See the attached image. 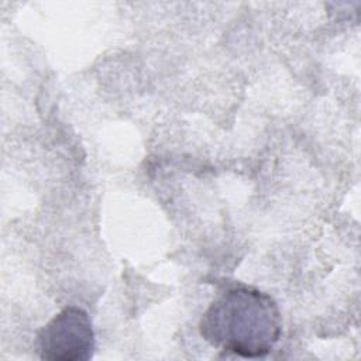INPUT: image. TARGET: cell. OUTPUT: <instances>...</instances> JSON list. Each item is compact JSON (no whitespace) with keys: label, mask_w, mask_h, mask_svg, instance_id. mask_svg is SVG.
Instances as JSON below:
<instances>
[{"label":"cell","mask_w":361,"mask_h":361,"mask_svg":"<svg viewBox=\"0 0 361 361\" xmlns=\"http://www.w3.org/2000/svg\"><path fill=\"white\" fill-rule=\"evenodd\" d=\"M200 336L213 347L241 358H264L279 341L282 316L271 295L248 285L219 293L199 323Z\"/></svg>","instance_id":"1"},{"label":"cell","mask_w":361,"mask_h":361,"mask_svg":"<svg viewBox=\"0 0 361 361\" xmlns=\"http://www.w3.org/2000/svg\"><path fill=\"white\" fill-rule=\"evenodd\" d=\"M94 350L92 319L79 306L63 307L37 334V351L45 361H87Z\"/></svg>","instance_id":"2"}]
</instances>
